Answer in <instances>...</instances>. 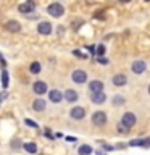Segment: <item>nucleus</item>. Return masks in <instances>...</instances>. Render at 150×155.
<instances>
[{
    "instance_id": "obj_1",
    "label": "nucleus",
    "mask_w": 150,
    "mask_h": 155,
    "mask_svg": "<svg viewBox=\"0 0 150 155\" xmlns=\"http://www.w3.org/2000/svg\"><path fill=\"white\" fill-rule=\"evenodd\" d=\"M47 13L52 15L53 18H60V16H63V13H65V7H63L61 3H58V2L50 3L48 8H47Z\"/></svg>"
},
{
    "instance_id": "obj_2",
    "label": "nucleus",
    "mask_w": 150,
    "mask_h": 155,
    "mask_svg": "<svg viewBox=\"0 0 150 155\" xmlns=\"http://www.w3.org/2000/svg\"><path fill=\"white\" fill-rule=\"evenodd\" d=\"M71 79L76 82V84H84L87 81V73L84 70H74L71 74Z\"/></svg>"
},
{
    "instance_id": "obj_3",
    "label": "nucleus",
    "mask_w": 150,
    "mask_h": 155,
    "mask_svg": "<svg viewBox=\"0 0 150 155\" xmlns=\"http://www.w3.org/2000/svg\"><path fill=\"white\" fill-rule=\"evenodd\" d=\"M131 70H132V73H135V74H142V73L147 70V63L144 60H135V61H132V65H131Z\"/></svg>"
},
{
    "instance_id": "obj_4",
    "label": "nucleus",
    "mask_w": 150,
    "mask_h": 155,
    "mask_svg": "<svg viewBox=\"0 0 150 155\" xmlns=\"http://www.w3.org/2000/svg\"><path fill=\"white\" fill-rule=\"evenodd\" d=\"M135 121H137V118H135V115L132 113V111H126V113L123 115V118H121V123L126 124L128 128H132V126L135 124Z\"/></svg>"
},
{
    "instance_id": "obj_5",
    "label": "nucleus",
    "mask_w": 150,
    "mask_h": 155,
    "mask_svg": "<svg viewBox=\"0 0 150 155\" xmlns=\"http://www.w3.org/2000/svg\"><path fill=\"white\" fill-rule=\"evenodd\" d=\"M105 100H106V95H105L103 91L102 92H90V102L92 104L102 105V104H105Z\"/></svg>"
},
{
    "instance_id": "obj_6",
    "label": "nucleus",
    "mask_w": 150,
    "mask_h": 155,
    "mask_svg": "<svg viewBox=\"0 0 150 155\" xmlns=\"http://www.w3.org/2000/svg\"><path fill=\"white\" fill-rule=\"evenodd\" d=\"M92 123H94L95 126H103L106 123L105 111H95V113L92 115Z\"/></svg>"
},
{
    "instance_id": "obj_7",
    "label": "nucleus",
    "mask_w": 150,
    "mask_h": 155,
    "mask_svg": "<svg viewBox=\"0 0 150 155\" xmlns=\"http://www.w3.org/2000/svg\"><path fill=\"white\" fill-rule=\"evenodd\" d=\"M34 8H36V3H34L32 0H28V2H24V3H21V5L18 7L19 13H23V15L32 13V12H34Z\"/></svg>"
},
{
    "instance_id": "obj_8",
    "label": "nucleus",
    "mask_w": 150,
    "mask_h": 155,
    "mask_svg": "<svg viewBox=\"0 0 150 155\" xmlns=\"http://www.w3.org/2000/svg\"><path fill=\"white\" fill-rule=\"evenodd\" d=\"M70 116H71L73 120L79 121V120H82L86 116V110L82 108V107H73L71 111H70Z\"/></svg>"
},
{
    "instance_id": "obj_9",
    "label": "nucleus",
    "mask_w": 150,
    "mask_h": 155,
    "mask_svg": "<svg viewBox=\"0 0 150 155\" xmlns=\"http://www.w3.org/2000/svg\"><path fill=\"white\" fill-rule=\"evenodd\" d=\"M32 91L36 92L37 95H42V94H45V92L48 91V87H47V84L44 81H36L32 84Z\"/></svg>"
},
{
    "instance_id": "obj_10",
    "label": "nucleus",
    "mask_w": 150,
    "mask_h": 155,
    "mask_svg": "<svg viewBox=\"0 0 150 155\" xmlns=\"http://www.w3.org/2000/svg\"><path fill=\"white\" fill-rule=\"evenodd\" d=\"M37 32L42 34V36H48V34L52 32V24L48 21H42L37 24Z\"/></svg>"
},
{
    "instance_id": "obj_11",
    "label": "nucleus",
    "mask_w": 150,
    "mask_h": 155,
    "mask_svg": "<svg viewBox=\"0 0 150 155\" xmlns=\"http://www.w3.org/2000/svg\"><path fill=\"white\" fill-rule=\"evenodd\" d=\"M48 99H50L52 104H60V102L63 100V94H61V91H58V89H52V91H48Z\"/></svg>"
},
{
    "instance_id": "obj_12",
    "label": "nucleus",
    "mask_w": 150,
    "mask_h": 155,
    "mask_svg": "<svg viewBox=\"0 0 150 155\" xmlns=\"http://www.w3.org/2000/svg\"><path fill=\"white\" fill-rule=\"evenodd\" d=\"M77 92L74 89H66L65 91V94H63V99H65L66 102H70V104H74V102L77 100Z\"/></svg>"
},
{
    "instance_id": "obj_13",
    "label": "nucleus",
    "mask_w": 150,
    "mask_h": 155,
    "mask_svg": "<svg viewBox=\"0 0 150 155\" xmlns=\"http://www.w3.org/2000/svg\"><path fill=\"white\" fill-rule=\"evenodd\" d=\"M89 91L90 92H102L103 91V82L102 81H90L89 82Z\"/></svg>"
},
{
    "instance_id": "obj_14",
    "label": "nucleus",
    "mask_w": 150,
    "mask_h": 155,
    "mask_svg": "<svg viewBox=\"0 0 150 155\" xmlns=\"http://www.w3.org/2000/svg\"><path fill=\"white\" fill-rule=\"evenodd\" d=\"M113 84L115 86H118V87H123L126 82H128V78H126V74H115L113 76Z\"/></svg>"
},
{
    "instance_id": "obj_15",
    "label": "nucleus",
    "mask_w": 150,
    "mask_h": 155,
    "mask_svg": "<svg viewBox=\"0 0 150 155\" xmlns=\"http://www.w3.org/2000/svg\"><path fill=\"white\" fill-rule=\"evenodd\" d=\"M5 28H7L10 32H19L21 31V24H19L18 21H7Z\"/></svg>"
},
{
    "instance_id": "obj_16",
    "label": "nucleus",
    "mask_w": 150,
    "mask_h": 155,
    "mask_svg": "<svg viewBox=\"0 0 150 155\" xmlns=\"http://www.w3.org/2000/svg\"><path fill=\"white\" fill-rule=\"evenodd\" d=\"M32 108L36 110V111H44V110H45V100L36 99V100L32 102Z\"/></svg>"
},
{
    "instance_id": "obj_17",
    "label": "nucleus",
    "mask_w": 150,
    "mask_h": 155,
    "mask_svg": "<svg viewBox=\"0 0 150 155\" xmlns=\"http://www.w3.org/2000/svg\"><path fill=\"white\" fill-rule=\"evenodd\" d=\"M41 70H42V66H41V63H39V61H32L31 65H29V71H31L32 74H39Z\"/></svg>"
},
{
    "instance_id": "obj_18",
    "label": "nucleus",
    "mask_w": 150,
    "mask_h": 155,
    "mask_svg": "<svg viewBox=\"0 0 150 155\" xmlns=\"http://www.w3.org/2000/svg\"><path fill=\"white\" fill-rule=\"evenodd\" d=\"M23 147L28 153H36L37 152V145L34 142H26V144H23Z\"/></svg>"
},
{
    "instance_id": "obj_19",
    "label": "nucleus",
    "mask_w": 150,
    "mask_h": 155,
    "mask_svg": "<svg viewBox=\"0 0 150 155\" xmlns=\"http://www.w3.org/2000/svg\"><path fill=\"white\" fill-rule=\"evenodd\" d=\"M77 153L79 155H90L92 153V147L87 145V144H84V145H81V147L77 149Z\"/></svg>"
},
{
    "instance_id": "obj_20",
    "label": "nucleus",
    "mask_w": 150,
    "mask_h": 155,
    "mask_svg": "<svg viewBox=\"0 0 150 155\" xmlns=\"http://www.w3.org/2000/svg\"><path fill=\"white\" fill-rule=\"evenodd\" d=\"M111 102H113V105H115V107H119V105H124L126 99H124L123 95H115V97H113V100H111Z\"/></svg>"
},
{
    "instance_id": "obj_21",
    "label": "nucleus",
    "mask_w": 150,
    "mask_h": 155,
    "mask_svg": "<svg viewBox=\"0 0 150 155\" xmlns=\"http://www.w3.org/2000/svg\"><path fill=\"white\" fill-rule=\"evenodd\" d=\"M116 129H118V133H119V134H128L131 128H128V126L123 124V123H119L118 126H116Z\"/></svg>"
},
{
    "instance_id": "obj_22",
    "label": "nucleus",
    "mask_w": 150,
    "mask_h": 155,
    "mask_svg": "<svg viewBox=\"0 0 150 155\" xmlns=\"http://www.w3.org/2000/svg\"><path fill=\"white\" fill-rule=\"evenodd\" d=\"M2 86H3V89H7L8 87V73L7 71H2Z\"/></svg>"
},
{
    "instance_id": "obj_23",
    "label": "nucleus",
    "mask_w": 150,
    "mask_h": 155,
    "mask_svg": "<svg viewBox=\"0 0 150 155\" xmlns=\"http://www.w3.org/2000/svg\"><path fill=\"white\" fill-rule=\"evenodd\" d=\"M140 144H142V139H132L129 140V147H140Z\"/></svg>"
},
{
    "instance_id": "obj_24",
    "label": "nucleus",
    "mask_w": 150,
    "mask_h": 155,
    "mask_svg": "<svg viewBox=\"0 0 150 155\" xmlns=\"http://www.w3.org/2000/svg\"><path fill=\"white\" fill-rule=\"evenodd\" d=\"M97 55H99V57H102V55H105V45H103V44H100V45L99 47H97Z\"/></svg>"
},
{
    "instance_id": "obj_25",
    "label": "nucleus",
    "mask_w": 150,
    "mask_h": 155,
    "mask_svg": "<svg viewBox=\"0 0 150 155\" xmlns=\"http://www.w3.org/2000/svg\"><path fill=\"white\" fill-rule=\"evenodd\" d=\"M140 147H144V149L150 147V137H147V139H142V144H140Z\"/></svg>"
},
{
    "instance_id": "obj_26",
    "label": "nucleus",
    "mask_w": 150,
    "mask_h": 155,
    "mask_svg": "<svg viewBox=\"0 0 150 155\" xmlns=\"http://www.w3.org/2000/svg\"><path fill=\"white\" fill-rule=\"evenodd\" d=\"M24 123H26L28 126H31V128H37V123H34L32 120H24Z\"/></svg>"
},
{
    "instance_id": "obj_27",
    "label": "nucleus",
    "mask_w": 150,
    "mask_h": 155,
    "mask_svg": "<svg viewBox=\"0 0 150 155\" xmlns=\"http://www.w3.org/2000/svg\"><path fill=\"white\" fill-rule=\"evenodd\" d=\"M95 18H100V19H105V15H103V12H97L95 15H94Z\"/></svg>"
},
{
    "instance_id": "obj_28",
    "label": "nucleus",
    "mask_w": 150,
    "mask_h": 155,
    "mask_svg": "<svg viewBox=\"0 0 150 155\" xmlns=\"http://www.w3.org/2000/svg\"><path fill=\"white\" fill-rule=\"evenodd\" d=\"M73 53H74L76 57H79V58H86V55H84V53H81V50H74Z\"/></svg>"
},
{
    "instance_id": "obj_29",
    "label": "nucleus",
    "mask_w": 150,
    "mask_h": 155,
    "mask_svg": "<svg viewBox=\"0 0 150 155\" xmlns=\"http://www.w3.org/2000/svg\"><path fill=\"white\" fill-rule=\"evenodd\" d=\"M97 61H99V63H102V65H106V63H108V60H106V58H97Z\"/></svg>"
},
{
    "instance_id": "obj_30",
    "label": "nucleus",
    "mask_w": 150,
    "mask_h": 155,
    "mask_svg": "<svg viewBox=\"0 0 150 155\" xmlns=\"http://www.w3.org/2000/svg\"><path fill=\"white\" fill-rule=\"evenodd\" d=\"M45 136H47L48 139H53V136H52V133H50V131H45Z\"/></svg>"
},
{
    "instance_id": "obj_31",
    "label": "nucleus",
    "mask_w": 150,
    "mask_h": 155,
    "mask_svg": "<svg viewBox=\"0 0 150 155\" xmlns=\"http://www.w3.org/2000/svg\"><path fill=\"white\" fill-rule=\"evenodd\" d=\"M103 149H105V150H111L113 147H111V145H106V144H103Z\"/></svg>"
},
{
    "instance_id": "obj_32",
    "label": "nucleus",
    "mask_w": 150,
    "mask_h": 155,
    "mask_svg": "<svg viewBox=\"0 0 150 155\" xmlns=\"http://www.w3.org/2000/svg\"><path fill=\"white\" fill-rule=\"evenodd\" d=\"M97 155H106L105 152H102V150H97Z\"/></svg>"
},
{
    "instance_id": "obj_33",
    "label": "nucleus",
    "mask_w": 150,
    "mask_h": 155,
    "mask_svg": "<svg viewBox=\"0 0 150 155\" xmlns=\"http://www.w3.org/2000/svg\"><path fill=\"white\" fill-rule=\"evenodd\" d=\"M121 3H128V2H131V0H119Z\"/></svg>"
},
{
    "instance_id": "obj_34",
    "label": "nucleus",
    "mask_w": 150,
    "mask_h": 155,
    "mask_svg": "<svg viewBox=\"0 0 150 155\" xmlns=\"http://www.w3.org/2000/svg\"><path fill=\"white\" fill-rule=\"evenodd\" d=\"M5 95H7V94H3V95H2V97H0V104H2V100H3V99H5Z\"/></svg>"
},
{
    "instance_id": "obj_35",
    "label": "nucleus",
    "mask_w": 150,
    "mask_h": 155,
    "mask_svg": "<svg viewBox=\"0 0 150 155\" xmlns=\"http://www.w3.org/2000/svg\"><path fill=\"white\" fill-rule=\"evenodd\" d=\"M148 94H150V86H148Z\"/></svg>"
},
{
    "instance_id": "obj_36",
    "label": "nucleus",
    "mask_w": 150,
    "mask_h": 155,
    "mask_svg": "<svg viewBox=\"0 0 150 155\" xmlns=\"http://www.w3.org/2000/svg\"><path fill=\"white\" fill-rule=\"evenodd\" d=\"M144 2H150V0H144Z\"/></svg>"
}]
</instances>
